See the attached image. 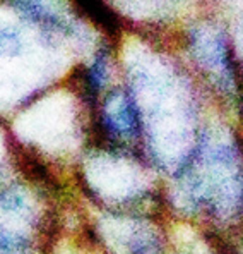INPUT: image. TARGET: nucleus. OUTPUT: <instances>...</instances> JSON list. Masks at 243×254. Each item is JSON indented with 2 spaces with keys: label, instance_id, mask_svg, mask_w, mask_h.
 Wrapping results in <instances>:
<instances>
[{
  "label": "nucleus",
  "instance_id": "1",
  "mask_svg": "<svg viewBox=\"0 0 243 254\" xmlns=\"http://www.w3.org/2000/svg\"><path fill=\"white\" fill-rule=\"evenodd\" d=\"M103 126L113 136H136L139 117H137V110L132 100L123 93H113L104 105Z\"/></svg>",
  "mask_w": 243,
  "mask_h": 254
},
{
  "label": "nucleus",
  "instance_id": "2",
  "mask_svg": "<svg viewBox=\"0 0 243 254\" xmlns=\"http://www.w3.org/2000/svg\"><path fill=\"white\" fill-rule=\"evenodd\" d=\"M14 3L29 19L45 26L47 29H53V31H67L69 29V24H65L63 17L58 12L51 10V7L45 0H14Z\"/></svg>",
  "mask_w": 243,
  "mask_h": 254
},
{
  "label": "nucleus",
  "instance_id": "3",
  "mask_svg": "<svg viewBox=\"0 0 243 254\" xmlns=\"http://www.w3.org/2000/svg\"><path fill=\"white\" fill-rule=\"evenodd\" d=\"M127 254H163V241L152 229L137 227L123 241Z\"/></svg>",
  "mask_w": 243,
  "mask_h": 254
},
{
  "label": "nucleus",
  "instance_id": "4",
  "mask_svg": "<svg viewBox=\"0 0 243 254\" xmlns=\"http://www.w3.org/2000/svg\"><path fill=\"white\" fill-rule=\"evenodd\" d=\"M76 2L84 10L86 16H89L93 22L101 26L106 31H117L118 29L117 17L110 12V9L104 5L101 0H76Z\"/></svg>",
  "mask_w": 243,
  "mask_h": 254
},
{
  "label": "nucleus",
  "instance_id": "5",
  "mask_svg": "<svg viewBox=\"0 0 243 254\" xmlns=\"http://www.w3.org/2000/svg\"><path fill=\"white\" fill-rule=\"evenodd\" d=\"M22 52V38L12 28H0V55L16 57Z\"/></svg>",
  "mask_w": 243,
  "mask_h": 254
},
{
  "label": "nucleus",
  "instance_id": "6",
  "mask_svg": "<svg viewBox=\"0 0 243 254\" xmlns=\"http://www.w3.org/2000/svg\"><path fill=\"white\" fill-rule=\"evenodd\" d=\"M104 76H106V62L103 57H98L88 72V86L91 93H95V95L98 93V89L103 86Z\"/></svg>",
  "mask_w": 243,
  "mask_h": 254
}]
</instances>
